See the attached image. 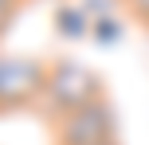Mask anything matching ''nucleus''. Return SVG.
Returning a JSON list of instances; mask_svg holds the SVG:
<instances>
[{
	"label": "nucleus",
	"instance_id": "1",
	"mask_svg": "<svg viewBox=\"0 0 149 145\" xmlns=\"http://www.w3.org/2000/svg\"><path fill=\"white\" fill-rule=\"evenodd\" d=\"M106 98V78L98 75L94 67L79 59H59L47 63V83H43V110L51 118H63V114H74L82 106H94V102Z\"/></svg>",
	"mask_w": 149,
	"mask_h": 145
},
{
	"label": "nucleus",
	"instance_id": "2",
	"mask_svg": "<svg viewBox=\"0 0 149 145\" xmlns=\"http://www.w3.org/2000/svg\"><path fill=\"white\" fill-rule=\"evenodd\" d=\"M43 83H47V63L39 55L0 51V118L43 106Z\"/></svg>",
	"mask_w": 149,
	"mask_h": 145
},
{
	"label": "nucleus",
	"instance_id": "3",
	"mask_svg": "<svg viewBox=\"0 0 149 145\" xmlns=\"http://www.w3.org/2000/svg\"><path fill=\"white\" fill-rule=\"evenodd\" d=\"M51 133H55V145H110V141H118V114L102 98L94 106H82L74 114L55 118Z\"/></svg>",
	"mask_w": 149,
	"mask_h": 145
},
{
	"label": "nucleus",
	"instance_id": "4",
	"mask_svg": "<svg viewBox=\"0 0 149 145\" xmlns=\"http://www.w3.org/2000/svg\"><path fill=\"white\" fill-rule=\"evenodd\" d=\"M90 28H94V16L86 12L82 0H71V4L55 8V31L63 39H90Z\"/></svg>",
	"mask_w": 149,
	"mask_h": 145
},
{
	"label": "nucleus",
	"instance_id": "5",
	"mask_svg": "<svg viewBox=\"0 0 149 145\" xmlns=\"http://www.w3.org/2000/svg\"><path fill=\"white\" fill-rule=\"evenodd\" d=\"M122 31H126V28H122L118 16H98L94 28H90V39H94L98 47H110V43H118V39H122Z\"/></svg>",
	"mask_w": 149,
	"mask_h": 145
},
{
	"label": "nucleus",
	"instance_id": "6",
	"mask_svg": "<svg viewBox=\"0 0 149 145\" xmlns=\"http://www.w3.org/2000/svg\"><path fill=\"white\" fill-rule=\"evenodd\" d=\"M16 12H20V0H0V35H4L8 24L16 20Z\"/></svg>",
	"mask_w": 149,
	"mask_h": 145
},
{
	"label": "nucleus",
	"instance_id": "7",
	"mask_svg": "<svg viewBox=\"0 0 149 145\" xmlns=\"http://www.w3.org/2000/svg\"><path fill=\"white\" fill-rule=\"evenodd\" d=\"M122 4H126V12L134 16V20H141L149 28V0H122Z\"/></svg>",
	"mask_w": 149,
	"mask_h": 145
},
{
	"label": "nucleus",
	"instance_id": "8",
	"mask_svg": "<svg viewBox=\"0 0 149 145\" xmlns=\"http://www.w3.org/2000/svg\"><path fill=\"white\" fill-rule=\"evenodd\" d=\"M82 4H86V12L94 16H114V4H118V0H82Z\"/></svg>",
	"mask_w": 149,
	"mask_h": 145
},
{
	"label": "nucleus",
	"instance_id": "9",
	"mask_svg": "<svg viewBox=\"0 0 149 145\" xmlns=\"http://www.w3.org/2000/svg\"><path fill=\"white\" fill-rule=\"evenodd\" d=\"M110 145H118V141H110Z\"/></svg>",
	"mask_w": 149,
	"mask_h": 145
}]
</instances>
